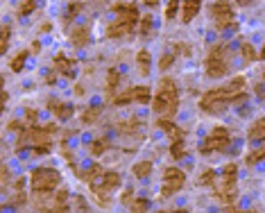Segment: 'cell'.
Listing matches in <instances>:
<instances>
[{"instance_id":"21","label":"cell","mask_w":265,"mask_h":213,"mask_svg":"<svg viewBox=\"0 0 265 213\" xmlns=\"http://www.w3.org/2000/svg\"><path fill=\"white\" fill-rule=\"evenodd\" d=\"M240 53H243V59H245V61H254L256 57H259L256 48H254L252 43H247V41H243V43H240Z\"/></svg>"},{"instance_id":"5","label":"cell","mask_w":265,"mask_h":213,"mask_svg":"<svg viewBox=\"0 0 265 213\" xmlns=\"http://www.w3.org/2000/svg\"><path fill=\"white\" fill-rule=\"evenodd\" d=\"M59 181H61V175L54 168H36L30 175V184H32V188L36 193H50L53 188L59 186Z\"/></svg>"},{"instance_id":"19","label":"cell","mask_w":265,"mask_h":213,"mask_svg":"<svg viewBox=\"0 0 265 213\" xmlns=\"http://www.w3.org/2000/svg\"><path fill=\"white\" fill-rule=\"evenodd\" d=\"M259 139H265V118H259L249 127V141H259Z\"/></svg>"},{"instance_id":"47","label":"cell","mask_w":265,"mask_h":213,"mask_svg":"<svg viewBox=\"0 0 265 213\" xmlns=\"http://www.w3.org/2000/svg\"><path fill=\"white\" fill-rule=\"evenodd\" d=\"M161 213H166V211H161Z\"/></svg>"},{"instance_id":"44","label":"cell","mask_w":265,"mask_h":213,"mask_svg":"<svg viewBox=\"0 0 265 213\" xmlns=\"http://www.w3.org/2000/svg\"><path fill=\"white\" fill-rule=\"evenodd\" d=\"M259 57H263V59H265V48H263V50H261V53H259Z\"/></svg>"},{"instance_id":"46","label":"cell","mask_w":265,"mask_h":213,"mask_svg":"<svg viewBox=\"0 0 265 213\" xmlns=\"http://www.w3.org/2000/svg\"><path fill=\"white\" fill-rule=\"evenodd\" d=\"M263 80H265V68H263Z\"/></svg>"},{"instance_id":"29","label":"cell","mask_w":265,"mask_h":213,"mask_svg":"<svg viewBox=\"0 0 265 213\" xmlns=\"http://www.w3.org/2000/svg\"><path fill=\"white\" fill-rule=\"evenodd\" d=\"M170 154H173V159H181L186 154V147H184V141H177L170 145Z\"/></svg>"},{"instance_id":"40","label":"cell","mask_w":265,"mask_h":213,"mask_svg":"<svg viewBox=\"0 0 265 213\" xmlns=\"http://www.w3.org/2000/svg\"><path fill=\"white\" fill-rule=\"evenodd\" d=\"M39 50H41V43H39V41H34V43H32V53L36 54V53H39Z\"/></svg>"},{"instance_id":"12","label":"cell","mask_w":265,"mask_h":213,"mask_svg":"<svg viewBox=\"0 0 265 213\" xmlns=\"http://www.w3.org/2000/svg\"><path fill=\"white\" fill-rule=\"evenodd\" d=\"M48 109H50V111H53L57 118H61V120H66V118L73 116V106L66 105V102H61V100H50V102H48Z\"/></svg>"},{"instance_id":"36","label":"cell","mask_w":265,"mask_h":213,"mask_svg":"<svg viewBox=\"0 0 265 213\" xmlns=\"http://www.w3.org/2000/svg\"><path fill=\"white\" fill-rule=\"evenodd\" d=\"M157 125H159V129H166V132H170V129H173V123H170V120H163V118H161L159 120V123H157Z\"/></svg>"},{"instance_id":"1","label":"cell","mask_w":265,"mask_h":213,"mask_svg":"<svg viewBox=\"0 0 265 213\" xmlns=\"http://www.w3.org/2000/svg\"><path fill=\"white\" fill-rule=\"evenodd\" d=\"M245 77H233L229 84L225 87H218V89H211L202 95L199 100V109L206 113H220L225 111L227 106L231 105H238V102H245Z\"/></svg>"},{"instance_id":"18","label":"cell","mask_w":265,"mask_h":213,"mask_svg":"<svg viewBox=\"0 0 265 213\" xmlns=\"http://www.w3.org/2000/svg\"><path fill=\"white\" fill-rule=\"evenodd\" d=\"M118 84H120V73L116 68H109V71H106V95L116 93Z\"/></svg>"},{"instance_id":"23","label":"cell","mask_w":265,"mask_h":213,"mask_svg":"<svg viewBox=\"0 0 265 213\" xmlns=\"http://www.w3.org/2000/svg\"><path fill=\"white\" fill-rule=\"evenodd\" d=\"M102 173H105V168L100 166V163H93V166L88 168V173L84 175V181H87V184H91V181H95Z\"/></svg>"},{"instance_id":"37","label":"cell","mask_w":265,"mask_h":213,"mask_svg":"<svg viewBox=\"0 0 265 213\" xmlns=\"http://www.w3.org/2000/svg\"><path fill=\"white\" fill-rule=\"evenodd\" d=\"M120 200H123V204H129V202H132V188H127L125 193H123V197H120Z\"/></svg>"},{"instance_id":"14","label":"cell","mask_w":265,"mask_h":213,"mask_svg":"<svg viewBox=\"0 0 265 213\" xmlns=\"http://www.w3.org/2000/svg\"><path fill=\"white\" fill-rule=\"evenodd\" d=\"M199 5H202V0H184V12H181V20L184 23H191L199 12Z\"/></svg>"},{"instance_id":"20","label":"cell","mask_w":265,"mask_h":213,"mask_svg":"<svg viewBox=\"0 0 265 213\" xmlns=\"http://www.w3.org/2000/svg\"><path fill=\"white\" fill-rule=\"evenodd\" d=\"M150 173H152V161H139L134 166V177H139V179L150 177Z\"/></svg>"},{"instance_id":"43","label":"cell","mask_w":265,"mask_h":213,"mask_svg":"<svg viewBox=\"0 0 265 213\" xmlns=\"http://www.w3.org/2000/svg\"><path fill=\"white\" fill-rule=\"evenodd\" d=\"M173 213H188L186 209H177V211H173Z\"/></svg>"},{"instance_id":"22","label":"cell","mask_w":265,"mask_h":213,"mask_svg":"<svg viewBox=\"0 0 265 213\" xmlns=\"http://www.w3.org/2000/svg\"><path fill=\"white\" fill-rule=\"evenodd\" d=\"M109 150V141H105V139H98V141H93L91 143V154L93 157H100L102 152H106Z\"/></svg>"},{"instance_id":"26","label":"cell","mask_w":265,"mask_h":213,"mask_svg":"<svg viewBox=\"0 0 265 213\" xmlns=\"http://www.w3.org/2000/svg\"><path fill=\"white\" fill-rule=\"evenodd\" d=\"M261 159H265V145L247 154V166H254V163H259Z\"/></svg>"},{"instance_id":"32","label":"cell","mask_w":265,"mask_h":213,"mask_svg":"<svg viewBox=\"0 0 265 213\" xmlns=\"http://www.w3.org/2000/svg\"><path fill=\"white\" fill-rule=\"evenodd\" d=\"M34 0H23V5H20L18 9V16H27V14H32L34 12Z\"/></svg>"},{"instance_id":"33","label":"cell","mask_w":265,"mask_h":213,"mask_svg":"<svg viewBox=\"0 0 265 213\" xmlns=\"http://www.w3.org/2000/svg\"><path fill=\"white\" fill-rule=\"evenodd\" d=\"M173 61H175V53H168V54H163V59L159 61L161 71H168V68L173 66Z\"/></svg>"},{"instance_id":"10","label":"cell","mask_w":265,"mask_h":213,"mask_svg":"<svg viewBox=\"0 0 265 213\" xmlns=\"http://www.w3.org/2000/svg\"><path fill=\"white\" fill-rule=\"evenodd\" d=\"M227 145H229V132H227V127L218 125V127H213L211 134L204 139V143H202V152L204 154L220 152V150H227Z\"/></svg>"},{"instance_id":"9","label":"cell","mask_w":265,"mask_h":213,"mask_svg":"<svg viewBox=\"0 0 265 213\" xmlns=\"http://www.w3.org/2000/svg\"><path fill=\"white\" fill-rule=\"evenodd\" d=\"M50 134H54V125L32 127V129H27V132L18 139V150H23V147H25V143H32L34 147L48 145V141H50Z\"/></svg>"},{"instance_id":"41","label":"cell","mask_w":265,"mask_h":213,"mask_svg":"<svg viewBox=\"0 0 265 213\" xmlns=\"http://www.w3.org/2000/svg\"><path fill=\"white\" fill-rule=\"evenodd\" d=\"M143 2H145L147 7H157V5H159V0H143Z\"/></svg>"},{"instance_id":"31","label":"cell","mask_w":265,"mask_h":213,"mask_svg":"<svg viewBox=\"0 0 265 213\" xmlns=\"http://www.w3.org/2000/svg\"><path fill=\"white\" fill-rule=\"evenodd\" d=\"M177 9H179V0H170L166 7V18L168 20H173L175 16H177Z\"/></svg>"},{"instance_id":"42","label":"cell","mask_w":265,"mask_h":213,"mask_svg":"<svg viewBox=\"0 0 265 213\" xmlns=\"http://www.w3.org/2000/svg\"><path fill=\"white\" fill-rule=\"evenodd\" d=\"M236 2H238V5H247V2H249V0H236Z\"/></svg>"},{"instance_id":"25","label":"cell","mask_w":265,"mask_h":213,"mask_svg":"<svg viewBox=\"0 0 265 213\" xmlns=\"http://www.w3.org/2000/svg\"><path fill=\"white\" fill-rule=\"evenodd\" d=\"M25 61H27V53L23 50V53H18L12 59V71H14V73H20V71H23V66H25Z\"/></svg>"},{"instance_id":"2","label":"cell","mask_w":265,"mask_h":213,"mask_svg":"<svg viewBox=\"0 0 265 213\" xmlns=\"http://www.w3.org/2000/svg\"><path fill=\"white\" fill-rule=\"evenodd\" d=\"M113 12L118 14V18L106 27V36L109 39H120L134 32V25L139 20V9L134 5H113Z\"/></svg>"},{"instance_id":"39","label":"cell","mask_w":265,"mask_h":213,"mask_svg":"<svg viewBox=\"0 0 265 213\" xmlns=\"http://www.w3.org/2000/svg\"><path fill=\"white\" fill-rule=\"evenodd\" d=\"M9 129H23V120H14L12 125H9Z\"/></svg>"},{"instance_id":"38","label":"cell","mask_w":265,"mask_h":213,"mask_svg":"<svg viewBox=\"0 0 265 213\" xmlns=\"http://www.w3.org/2000/svg\"><path fill=\"white\" fill-rule=\"evenodd\" d=\"M25 118H27V120H36V111H34V109H27V111H25Z\"/></svg>"},{"instance_id":"27","label":"cell","mask_w":265,"mask_h":213,"mask_svg":"<svg viewBox=\"0 0 265 213\" xmlns=\"http://www.w3.org/2000/svg\"><path fill=\"white\" fill-rule=\"evenodd\" d=\"M147 209H150V202L145 197H139V200L132 202V213H145Z\"/></svg>"},{"instance_id":"45","label":"cell","mask_w":265,"mask_h":213,"mask_svg":"<svg viewBox=\"0 0 265 213\" xmlns=\"http://www.w3.org/2000/svg\"><path fill=\"white\" fill-rule=\"evenodd\" d=\"M238 213H256V211H238Z\"/></svg>"},{"instance_id":"30","label":"cell","mask_w":265,"mask_h":213,"mask_svg":"<svg viewBox=\"0 0 265 213\" xmlns=\"http://www.w3.org/2000/svg\"><path fill=\"white\" fill-rule=\"evenodd\" d=\"M139 30H141V34H143V36H147V34L152 32V16H143Z\"/></svg>"},{"instance_id":"17","label":"cell","mask_w":265,"mask_h":213,"mask_svg":"<svg viewBox=\"0 0 265 213\" xmlns=\"http://www.w3.org/2000/svg\"><path fill=\"white\" fill-rule=\"evenodd\" d=\"M132 98H134V102H139V105H147V102L152 100L150 87H132Z\"/></svg>"},{"instance_id":"35","label":"cell","mask_w":265,"mask_h":213,"mask_svg":"<svg viewBox=\"0 0 265 213\" xmlns=\"http://www.w3.org/2000/svg\"><path fill=\"white\" fill-rule=\"evenodd\" d=\"M9 32H12V27L2 25V46H0V50H2V53L7 50V43H9Z\"/></svg>"},{"instance_id":"6","label":"cell","mask_w":265,"mask_h":213,"mask_svg":"<svg viewBox=\"0 0 265 213\" xmlns=\"http://www.w3.org/2000/svg\"><path fill=\"white\" fill-rule=\"evenodd\" d=\"M236 175H238L236 163H227V166L222 168V177H220V184H218V188H215L218 200H222V202L236 200Z\"/></svg>"},{"instance_id":"7","label":"cell","mask_w":265,"mask_h":213,"mask_svg":"<svg viewBox=\"0 0 265 213\" xmlns=\"http://www.w3.org/2000/svg\"><path fill=\"white\" fill-rule=\"evenodd\" d=\"M209 14L211 18L215 20V27L218 30H236V20H233V9L229 0H218L209 7Z\"/></svg>"},{"instance_id":"28","label":"cell","mask_w":265,"mask_h":213,"mask_svg":"<svg viewBox=\"0 0 265 213\" xmlns=\"http://www.w3.org/2000/svg\"><path fill=\"white\" fill-rule=\"evenodd\" d=\"M199 184L202 186H215V170H204L199 177Z\"/></svg>"},{"instance_id":"34","label":"cell","mask_w":265,"mask_h":213,"mask_svg":"<svg viewBox=\"0 0 265 213\" xmlns=\"http://www.w3.org/2000/svg\"><path fill=\"white\" fill-rule=\"evenodd\" d=\"M82 12V2H73V5L68 7V14H66V20H73L77 14Z\"/></svg>"},{"instance_id":"11","label":"cell","mask_w":265,"mask_h":213,"mask_svg":"<svg viewBox=\"0 0 265 213\" xmlns=\"http://www.w3.org/2000/svg\"><path fill=\"white\" fill-rule=\"evenodd\" d=\"M186 184V175L179 168H166L163 173V188H161V197H170V195L179 193Z\"/></svg>"},{"instance_id":"3","label":"cell","mask_w":265,"mask_h":213,"mask_svg":"<svg viewBox=\"0 0 265 213\" xmlns=\"http://www.w3.org/2000/svg\"><path fill=\"white\" fill-rule=\"evenodd\" d=\"M177 102H179L177 84L170 77H163L159 82V93L152 100V109L161 116H175L177 113Z\"/></svg>"},{"instance_id":"4","label":"cell","mask_w":265,"mask_h":213,"mask_svg":"<svg viewBox=\"0 0 265 213\" xmlns=\"http://www.w3.org/2000/svg\"><path fill=\"white\" fill-rule=\"evenodd\" d=\"M206 75L209 77H222L229 71V46L227 43H218L209 50V57L204 61Z\"/></svg>"},{"instance_id":"24","label":"cell","mask_w":265,"mask_h":213,"mask_svg":"<svg viewBox=\"0 0 265 213\" xmlns=\"http://www.w3.org/2000/svg\"><path fill=\"white\" fill-rule=\"evenodd\" d=\"M100 116V106H91V109H87V111L82 113V123L84 125H91V123H95Z\"/></svg>"},{"instance_id":"15","label":"cell","mask_w":265,"mask_h":213,"mask_svg":"<svg viewBox=\"0 0 265 213\" xmlns=\"http://www.w3.org/2000/svg\"><path fill=\"white\" fill-rule=\"evenodd\" d=\"M71 43L75 48H84L88 43V27L82 25V27H75L73 32H71Z\"/></svg>"},{"instance_id":"8","label":"cell","mask_w":265,"mask_h":213,"mask_svg":"<svg viewBox=\"0 0 265 213\" xmlns=\"http://www.w3.org/2000/svg\"><path fill=\"white\" fill-rule=\"evenodd\" d=\"M118 186H120V175L113 173V170H105V173L100 175L98 179L88 184V188L93 191V195H95V197H100V202H102V197H105V195H109L111 191H116Z\"/></svg>"},{"instance_id":"13","label":"cell","mask_w":265,"mask_h":213,"mask_svg":"<svg viewBox=\"0 0 265 213\" xmlns=\"http://www.w3.org/2000/svg\"><path fill=\"white\" fill-rule=\"evenodd\" d=\"M73 66H75V61L73 59H68L64 53H59L57 57H54V71H59L61 75H66V77H71L73 75Z\"/></svg>"},{"instance_id":"16","label":"cell","mask_w":265,"mask_h":213,"mask_svg":"<svg viewBox=\"0 0 265 213\" xmlns=\"http://www.w3.org/2000/svg\"><path fill=\"white\" fill-rule=\"evenodd\" d=\"M136 66H139L141 75H150V68H152V57L147 50H139L136 53Z\"/></svg>"}]
</instances>
